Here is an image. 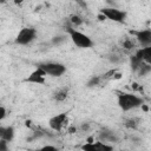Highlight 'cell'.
<instances>
[{"label": "cell", "mask_w": 151, "mask_h": 151, "mask_svg": "<svg viewBox=\"0 0 151 151\" xmlns=\"http://www.w3.org/2000/svg\"><path fill=\"white\" fill-rule=\"evenodd\" d=\"M133 47H134V44H133L132 40H130V39L124 40V42H123V48H125V50H132Z\"/></svg>", "instance_id": "cell-16"}, {"label": "cell", "mask_w": 151, "mask_h": 151, "mask_svg": "<svg viewBox=\"0 0 151 151\" xmlns=\"http://www.w3.org/2000/svg\"><path fill=\"white\" fill-rule=\"evenodd\" d=\"M65 40V37L64 35H59V37H54L53 39H52V44L53 45H58V44H60V42H63Z\"/></svg>", "instance_id": "cell-19"}, {"label": "cell", "mask_w": 151, "mask_h": 151, "mask_svg": "<svg viewBox=\"0 0 151 151\" xmlns=\"http://www.w3.org/2000/svg\"><path fill=\"white\" fill-rule=\"evenodd\" d=\"M100 138L104 142H114V140H117V138L114 137V134L112 132H101Z\"/></svg>", "instance_id": "cell-14"}, {"label": "cell", "mask_w": 151, "mask_h": 151, "mask_svg": "<svg viewBox=\"0 0 151 151\" xmlns=\"http://www.w3.org/2000/svg\"><path fill=\"white\" fill-rule=\"evenodd\" d=\"M71 22H72L73 25H76V26H79V25L83 24V20H81V18L78 17V15H72V17H71Z\"/></svg>", "instance_id": "cell-17"}, {"label": "cell", "mask_w": 151, "mask_h": 151, "mask_svg": "<svg viewBox=\"0 0 151 151\" xmlns=\"http://www.w3.org/2000/svg\"><path fill=\"white\" fill-rule=\"evenodd\" d=\"M37 37V31L32 27H24L19 31L17 38H15V44L18 45H27L32 42Z\"/></svg>", "instance_id": "cell-4"}, {"label": "cell", "mask_w": 151, "mask_h": 151, "mask_svg": "<svg viewBox=\"0 0 151 151\" xmlns=\"http://www.w3.org/2000/svg\"><path fill=\"white\" fill-rule=\"evenodd\" d=\"M110 60L113 61V63H118L120 60V58H118V55H111L110 57Z\"/></svg>", "instance_id": "cell-22"}, {"label": "cell", "mask_w": 151, "mask_h": 151, "mask_svg": "<svg viewBox=\"0 0 151 151\" xmlns=\"http://www.w3.org/2000/svg\"><path fill=\"white\" fill-rule=\"evenodd\" d=\"M67 123V113H59L57 116H53L48 120V125L54 131H60L65 124Z\"/></svg>", "instance_id": "cell-6"}, {"label": "cell", "mask_w": 151, "mask_h": 151, "mask_svg": "<svg viewBox=\"0 0 151 151\" xmlns=\"http://www.w3.org/2000/svg\"><path fill=\"white\" fill-rule=\"evenodd\" d=\"M137 120L136 119H129V120H126V123H125V125L127 126V127H132V129H136L137 127Z\"/></svg>", "instance_id": "cell-18"}, {"label": "cell", "mask_w": 151, "mask_h": 151, "mask_svg": "<svg viewBox=\"0 0 151 151\" xmlns=\"http://www.w3.org/2000/svg\"><path fill=\"white\" fill-rule=\"evenodd\" d=\"M81 129H83V130H85V131H86V130H87V129H88V124H83V126H81Z\"/></svg>", "instance_id": "cell-25"}, {"label": "cell", "mask_w": 151, "mask_h": 151, "mask_svg": "<svg viewBox=\"0 0 151 151\" xmlns=\"http://www.w3.org/2000/svg\"><path fill=\"white\" fill-rule=\"evenodd\" d=\"M38 67L45 71L46 74L52 77H60L66 72V67L60 63H42L39 64Z\"/></svg>", "instance_id": "cell-3"}, {"label": "cell", "mask_w": 151, "mask_h": 151, "mask_svg": "<svg viewBox=\"0 0 151 151\" xmlns=\"http://www.w3.org/2000/svg\"><path fill=\"white\" fill-rule=\"evenodd\" d=\"M100 13L105 17V19H110L114 22H123L125 20V17H126V13L123 12V11H119L117 8H112V7H109V8H101L100 9Z\"/></svg>", "instance_id": "cell-5"}, {"label": "cell", "mask_w": 151, "mask_h": 151, "mask_svg": "<svg viewBox=\"0 0 151 151\" xmlns=\"http://www.w3.org/2000/svg\"><path fill=\"white\" fill-rule=\"evenodd\" d=\"M67 98V91L66 90H59L54 93V99L57 101H64Z\"/></svg>", "instance_id": "cell-13"}, {"label": "cell", "mask_w": 151, "mask_h": 151, "mask_svg": "<svg viewBox=\"0 0 151 151\" xmlns=\"http://www.w3.org/2000/svg\"><path fill=\"white\" fill-rule=\"evenodd\" d=\"M13 1H14V4H15V5H20V4H22V1H24V0H13Z\"/></svg>", "instance_id": "cell-26"}, {"label": "cell", "mask_w": 151, "mask_h": 151, "mask_svg": "<svg viewBox=\"0 0 151 151\" xmlns=\"http://www.w3.org/2000/svg\"><path fill=\"white\" fill-rule=\"evenodd\" d=\"M67 33L70 34V38L73 41V44L80 48H88L93 45V41L91 40L90 37H87L86 34H84L74 28L67 27Z\"/></svg>", "instance_id": "cell-2"}, {"label": "cell", "mask_w": 151, "mask_h": 151, "mask_svg": "<svg viewBox=\"0 0 151 151\" xmlns=\"http://www.w3.org/2000/svg\"><path fill=\"white\" fill-rule=\"evenodd\" d=\"M144 104L143 98L132 94V93H119L118 94V105L123 111H130L132 109L139 107Z\"/></svg>", "instance_id": "cell-1"}, {"label": "cell", "mask_w": 151, "mask_h": 151, "mask_svg": "<svg viewBox=\"0 0 151 151\" xmlns=\"http://www.w3.org/2000/svg\"><path fill=\"white\" fill-rule=\"evenodd\" d=\"M132 34L136 35L137 40L145 47V46H151V31L150 29H142L137 32H131Z\"/></svg>", "instance_id": "cell-8"}, {"label": "cell", "mask_w": 151, "mask_h": 151, "mask_svg": "<svg viewBox=\"0 0 151 151\" xmlns=\"http://www.w3.org/2000/svg\"><path fill=\"white\" fill-rule=\"evenodd\" d=\"M84 150H112V146L110 145H106L104 142H92V143H87L83 146Z\"/></svg>", "instance_id": "cell-9"}, {"label": "cell", "mask_w": 151, "mask_h": 151, "mask_svg": "<svg viewBox=\"0 0 151 151\" xmlns=\"http://www.w3.org/2000/svg\"><path fill=\"white\" fill-rule=\"evenodd\" d=\"M14 136V130L13 127L11 126H7V127H4V126H0V138L6 140V142H9L12 140Z\"/></svg>", "instance_id": "cell-10"}, {"label": "cell", "mask_w": 151, "mask_h": 151, "mask_svg": "<svg viewBox=\"0 0 151 151\" xmlns=\"http://www.w3.org/2000/svg\"><path fill=\"white\" fill-rule=\"evenodd\" d=\"M136 72H138L139 76H146V74H149V73L151 72V66H150V64L143 61V63L139 65V67L137 68Z\"/></svg>", "instance_id": "cell-11"}, {"label": "cell", "mask_w": 151, "mask_h": 151, "mask_svg": "<svg viewBox=\"0 0 151 151\" xmlns=\"http://www.w3.org/2000/svg\"><path fill=\"white\" fill-rule=\"evenodd\" d=\"M76 131H77V127H76V126H70V127H68V132H70V133H74Z\"/></svg>", "instance_id": "cell-23"}, {"label": "cell", "mask_w": 151, "mask_h": 151, "mask_svg": "<svg viewBox=\"0 0 151 151\" xmlns=\"http://www.w3.org/2000/svg\"><path fill=\"white\" fill-rule=\"evenodd\" d=\"M45 76H47L45 73V71L41 70L40 67H38L35 71H33L26 78V81L27 83H33V84H44L45 83Z\"/></svg>", "instance_id": "cell-7"}, {"label": "cell", "mask_w": 151, "mask_h": 151, "mask_svg": "<svg viewBox=\"0 0 151 151\" xmlns=\"http://www.w3.org/2000/svg\"><path fill=\"white\" fill-rule=\"evenodd\" d=\"M100 81H101V77L94 76V77H92V78H91V79L87 81V86H88V87L97 86V85H99V84H100Z\"/></svg>", "instance_id": "cell-15"}, {"label": "cell", "mask_w": 151, "mask_h": 151, "mask_svg": "<svg viewBox=\"0 0 151 151\" xmlns=\"http://www.w3.org/2000/svg\"><path fill=\"white\" fill-rule=\"evenodd\" d=\"M6 117V109L0 105V120H2Z\"/></svg>", "instance_id": "cell-21"}, {"label": "cell", "mask_w": 151, "mask_h": 151, "mask_svg": "<svg viewBox=\"0 0 151 151\" xmlns=\"http://www.w3.org/2000/svg\"><path fill=\"white\" fill-rule=\"evenodd\" d=\"M6 150H7V142L0 139V151H6Z\"/></svg>", "instance_id": "cell-20"}, {"label": "cell", "mask_w": 151, "mask_h": 151, "mask_svg": "<svg viewBox=\"0 0 151 151\" xmlns=\"http://www.w3.org/2000/svg\"><path fill=\"white\" fill-rule=\"evenodd\" d=\"M0 139H1V138H0Z\"/></svg>", "instance_id": "cell-27"}, {"label": "cell", "mask_w": 151, "mask_h": 151, "mask_svg": "<svg viewBox=\"0 0 151 151\" xmlns=\"http://www.w3.org/2000/svg\"><path fill=\"white\" fill-rule=\"evenodd\" d=\"M143 63V60L140 58H138L136 54L131 57V67H132V71H137V68L139 67V65Z\"/></svg>", "instance_id": "cell-12"}, {"label": "cell", "mask_w": 151, "mask_h": 151, "mask_svg": "<svg viewBox=\"0 0 151 151\" xmlns=\"http://www.w3.org/2000/svg\"><path fill=\"white\" fill-rule=\"evenodd\" d=\"M41 150H55L54 146H44Z\"/></svg>", "instance_id": "cell-24"}]
</instances>
